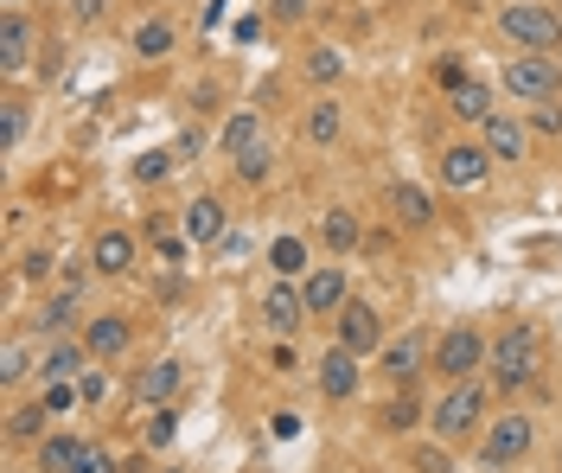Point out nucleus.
Wrapping results in <instances>:
<instances>
[{
  "label": "nucleus",
  "instance_id": "1",
  "mask_svg": "<svg viewBox=\"0 0 562 473\" xmlns=\"http://www.w3.org/2000/svg\"><path fill=\"white\" fill-rule=\"evenodd\" d=\"M543 364H550V333L537 327V320H505V327L492 333V359H486V384L498 397H518L530 378H543Z\"/></svg>",
  "mask_w": 562,
  "mask_h": 473
},
{
  "label": "nucleus",
  "instance_id": "2",
  "mask_svg": "<svg viewBox=\"0 0 562 473\" xmlns=\"http://www.w3.org/2000/svg\"><path fill=\"white\" fill-rule=\"evenodd\" d=\"M498 403V391H492L486 378H467V384H441V397L428 403V436L448 441V448H460V441H480V429H486L492 409Z\"/></svg>",
  "mask_w": 562,
  "mask_h": 473
},
{
  "label": "nucleus",
  "instance_id": "3",
  "mask_svg": "<svg viewBox=\"0 0 562 473\" xmlns=\"http://www.w3.org/2000/svg\"><path fill=\"white\" fill-rule=\"evenodd\" d=\"M486 20L505 45H518V52H557L562 58V7L557 0H498Z\"/></svg>",
  "mask_w": 562,
  "mask_h": 473
},
{
  "label": "nucleus",
  "instance_id": "4",
  "mask_svg": "<svg viewBox=\"0 0 562 473\" xmlns=\"http://www.w3.org/2000/svg\"><path fill=\"white\" fill-rule=\"evenodd\" d=\"M530 454H537V416L530 409H498L480 429V441H473V468H486V473L525 468Z\"/></svg>",
  "mask_w": 562,
  "mask_h": 473
},
{
  "label": "nucleus",
  "instance_id": "5",
  "mask_svg": "<svg viewBox=\"0 0 562 473\" xmlns=\"http://www.w3.org/2000/svg\"><path fill=\"white\" fill-rule=\"evenodd\" d=\"M486 359H492V333L480 320H454L448 333H435L428 378L435 384H467V378H486Z\"/></svg>",
  "mask_w": 562,
  "mask_h": 473
},
{
  "label": "nucleus",
  "instance_id": "6",
  "mask_svg": "<svg viewBox=\"0 0 562 473\" xmlns=\"http://www.w3.org/2000/svg\"><path fill=\"white\" fill-rule=\"evenodd\" d=\"M498 97L512 110H530V103H557L562 97V58L557 52H512L498 65Z\"/></svg>",
  "mask_w": 562,
  "mask_h": 473
},
{
  "label": "nucleus",
  "instance_id": "7",
  "mask_svg": "<svg viewBox=\"0 0 562 473\" xmlns=\"http://www.w3.org/2000/svg\"><path fill=\"white\" fill-rule=\"evenodd\" d=\"M326 327H333V339H339L346 352H358V359H378V346L390 339V333H384V307H378L371 294H351Z\"/></svg>",
  "mask_w": 562,
  "mask_h": 473
},
{
  "label": "nucleus",
  "instance_id": "8",
  "mask_svg": "<svg viewBox=\"0 0 562 473\" xmlns=\"http://www.w3.org/2000/svg\"><path fill=\"white\" fill-rule=\"evenodd\" d=\"M314 314H307V294H301V282H281V275H269V289H262V301H256V327L269 333V339H301V327H307Z\"/></svg>",
  "mask_w": 562,
  "mask_h": 473
},
{
  "label": "nucleus",
  "instance_id": "9",
  "mask_svg": "<svg viewBox=\"0 0 562 473\" xmlns=\"http://www.w3.org/2000/svg\"><path fill=\"white\" fill-rule=\"evenodd\" d=\"M346 122H351L346 103H339L333 90H314V97L301 103V115H294V135L314 147V154H333V147L346 142Z\"/></svg>",
  "mask_w": 562,
  "mask_h": 473
},
{
  "label": "nucleus",
  "instance_id": "10",
  "mask_svg": "<svg viewBox=\"0 0 562 473\" xmlns=\"http://www.w3.org/2000/svg\"><path fill=\"white\" fill-rule=\"evenodd\" d=\"M480 142H486L492 167H525L530 147H537V135H530L525 110H492L486 122H480Z\"/></svg>",
  "mask_w": 562,
  "mask_h": 473
},
{
  "label": "nucleus",
  "instance_id": "11",
  "mask_svg": "<svg viewBox=\"0 0 562 473\" xmlns=\"http://www.w3.org/2000/svg\"><path fill=\"white\" fill-rule=\"evenodd\" d=\"M486 173H492V154H486L480 135H473V142H441V154H435L441 192H473V185H486Z\"/></svg>",
  "mask_w": 562,
  "mask_h": 473
},
{
  "label": "nucleus",
  "instance_id": "12",
  "mask_svg": "<svg viewBox=\"0 0 562 473\" xmlns=\"http://www.w3.org/2000/svg\"><path fill=\"white\" fill-rule=\"evenodd\" d=\"M179 391H186V359H179V352H160V359H147L135 378H128V403H135V409H167Z\"/></svg>",
  "mask_w": 562,
  "mask_h": 473
},
{
  "label": "nucleus",
  "instance_id": "13",
  "mask_svg": "<svg viewBox=\"0 0 562 473\" xmlns=\"http://www.w3.org/2000/svg\"><path fill=\"white\" fill-rule=\"evenodd\" d=\"M83 320H90L83 289H45L38 307L26 314V333H38V339H70V333H83Z\"/></svg>",
  "mask_w": 562,
  "mask_h": 473
},
{
  "label": "nucleus",
  "instance_id": "14",
  "mask_svg": "<svg viewBox=\"0 0 562 473\" xmlns=\"http://www.w3.org/2000/svg\"><path fill=\"white\" fill-rule=\"evenodd\" d=\"M90 269H97V282H128L140 269V237L128 224H103L90 237Z\"/></svg>",
  "mask_w": 562,
  "mask_h": 473
},
{
  "label": "nucleus",
  "instance_id": "15",
  "mask_svg": "<svg viewBox=\"0 0 562 473\" xmlns=\"http://www.w3.org/2000/svg\"><path fill=\"white\" fill-rule=\"evenodd\" d=\"M364 237H371V224L358 205H319V224H314V244L333 262H346V256H364Z\"/></svg>",
  "mask_w": 562,
  "mask_h": 473
},
{
  "label": "nucleus",
  "instance_id": "16",
  "mask_svg": "<svg viewBox=\"0 0 562 473\" xmlns=\"http://www.w3.org/2000/svg\"><path fill=\"white\" fill-rule=\"evenodd\" d=\"M384 205H390V224H396L403 237H428V230L441 224V205H435V192L422 180H396L384 192Z\"/></svg>",
  "mask_w": 562,
  "mask_h": 473
},
{
  "label": "nucleus",
  "instance_id": "17",
  "mask_svg": "<svg viewBox=\"0 0 562 473\" xmlns=\"http://www.w3.org/2000/svg\"><path fill=\"white\" fill-rule=\"evenodd\" d=\"M77 339L90 346V359H97V364H122L128 352H135L140 327L128 320V314H109V307H97V314L83 320V333H77Z\"/></svg>",
  "mask_w": 562,
  "mask_h": 473
},
{
  "label": "nucleus",
  "instance_id": "18",
  "mask_svg": "<svg viewBox=\"0 0 562 473\" xmlns=\"http://www.w3.org/2000/svg\"><path fill=\"white\" fill-rule=\"evenodd\" d=\"M364 364L371 359H358V352H346L339 339L319 352V364H314V384H319V397L326 403H358V391H364Z\"/></svg>",
  "mask_w": 562,
  "mask_h": 473
},
{
  "label": "nucleus",
  "instance_id": "19",
  "mask_svg": "<svg viewBox=\"0 0 562 473\" xmlns=\"http://www.w3.org/2000/svg\"><path fill=\"white\" fill-rule=\"evenodd\" d=\"M428 352H435V339H428V333H396V339H384V346H378V378H390V384H416L422 371H428Z\"/></svg>",
  "mask_w": 562,
  "mask_h": 473
},
{
  "label": "nucleus",
  "instance_id": "20",
  "mask_svg": "<svg viewBox=\"0 0 562 473\" xmlns=\"http://www.w3.org/2000/svg\"><path fill=\"white\" fill-rule=\"evenodd\" d=\"M179 230H186L192 250H217V237L231 230V205H224L217 192H199V199L179 205Z\"/></svg>",
  "mask_w": 562,
  "mask_h": 473
},
{
  "label": "nucleus",
  "instance_id": "21",
  "mask_svg": "<svg viewBox=\"0 0 562 473\" xmlns=\"http://www.w3.org/2000/svg\"><path fill=\"white\" fill-rule=\"evenodd\" d=\"M301 294H307V314H314V320H333L351 301V269L346 262H314L307 282H301Z\"/></svg>",
  "mask_w": 562,
  "mask_h": 473
},
{
  "label": "nucleus",
  "instance_id": "22",
  "mask_svg": "<svg viewBox=\"0 0 562 473\" xmlns=\"http://www.w3.org/2000/svg\"><path fill=\"white\" fill-rule=\"evenodd\" d=\"M428 403L435 397H422L416 384H396V391H390L384 403H378V429H384V436H422V429H428Z\"/></svg>",
  "mask_w": 562,
  "mask_h": 473
},
{
  "label": "nucleus",
  "instance_id": "23",
  "mask_svg": "<svg viewBox=\"0 0 562 473\" xmlns=\"http://www.w3.org/2000/svg\"><path fill=\"white\" fill-rule=\"evenodd\" d=\"M33 52H38V20L26 7H7V13H0V65H7V77L26 71Z\"/></svg>",
  "mask_w": 562,
  "mask_h": 473
},
{
  "label": "nucleus",
  "instance_id": "24",
  "mask_svg": "<svg viewBox=\"0 0 562 473\" xmlns=\"http://www.w3.org/2000/svg\"><path fill=\"white\" fill-rule=\"evenodd\" d=\"M83 448H90V436H83V429L52 423V429L33 441V473H70L77 461H83Z\"/></svg>",
  "mask_w": 562,
  "mask_h": 473
},
{
  "label": "nucleus",
  "instance_id": "25",
  "mask_svg": "<svg viewBox=\"0 0 562 473\" xmlns=\"http://www.w3.org/2000/svg\"><path fill=\"white\" fill-rule=\"evenodd\" d=\"M262 262H269V275H281V282H307V269H314V237L276 230V237L262 244Z\"/></svg>",
  "mask_w": 562,
  "mask_h": 473
},
{
  "label": "nucleus",
  "instance_id": "26",
  "mask_svg": "<svg viewBox=\"0 0 562 473\" xmlns=\"http://www.w3.org/2000/svg\"><path fill=\"white\" fill-rule=\"evenodd\" d=\"M90 346H83V339H77V333H70V339H45V346H38V384H70V378H83V371H90Z\"/></svg>",
  "mask_w": 562,
  "mask_h": 473
},
{
  "label": "nucleus",
  "instance_id": "27",
  "mask_svg": "<svg viewBox=\"0 0 562 473\" xmlns=\"http://www.w3.org/2000/svg\"><path fill=\"white\" fill-rule=\"evenodd\" d=\"M173 52H179V26L167 20V13H147V20L128 26V58H140V65H167Z\"/></svg>",
  "mask_w": 562,
  "mask_h": 473
},
{
  "label": "nucleus",
  "instance_id": "28",
  "mask_svg": "<svg viewBox=\"0 0 562 473\" xmlns=\"http://www.w3.org/2000/svg\"><path fill=\"white\" fill-rule=\"evenodd\" d=\"M294 71H301L307 90H339V83L351 77V58L339 52V45H307V52L294 58Z\"/></svg>",
  "mask_w": 562,
  "mask_h": 473
},
{
  "label": "nucleus",
  "instance_id": "29",
  "mask_svg": "<svg viewBox=\"0 0 562 473\" xmlns=\"http://www.w3.org/2000/svg\"><path fill=\"white\" fill-rule=\"evenodd\" d=\"M262 142V103H237V110L224 115V128H217V154L224 160H237L244 147Z\"/></svg>",
  "mask_w": 562,
  "mask_h": 473
},
{
  "label": "nucleus",
  "instance_id": "30",
  "mask_svg": "<svg viewBox=\"0 0 562 473\" xmlns=\"http://www.w3.org/2000/svg\"><path fill=\"white\" fill-rule=\"evenodd\" d=\"M492 110H498V83H486V77L460 83L454 97H448V115H454V122H467V128H480Z\"/></svg>",
  "mask_w": 562,
  "mask_h": 473
},
{
  "label": "nucleus",
  "instance_id": "31",
  "mask_svg": "<svg viewBox=\"0 0 562 473\" xmlns=\"http://www.w3.org/2000/svg\"><path fill=\"white\" fill-rule=\"evenodd\" d=\"M52 423H58V416H52V409H45V391H38V397L13 403V416H7V436L20 441V448H33V441L45 436V429H52Z\"/></svg>",
  "mask_w": 562,
  "mask_h": 473
},
{
  "label": "nucleus",
  "instance_id": "32",
  "mask_svg": "<svg viewBox=\"0 0 562 473\" xmlns=\"http://www.w3.org/2000/svg\"><path fill=\"white\" fill-rule=\"evenodd\" d=\"M26 378H38V352L13 333V339H7V352H0V384H7V391H20Z\"/></svg>",
  "mask_w": 562,
  "mask_h": 473
},
{
  "label": "nucleus",
  "instance_id": "33",
  "mask_svg": "<svg viewBox=\"0 0 562 473\" xmlns=\"http://www.w3.org/2000/svg\"><path fill=\"white\" fill-rule=\"evenodd\" d=\"M231 180H237V185H269V180H276V154H269L262 142L244 147V154L231 160Z\"/></svg>",
  "mask_w": 562,
  "mask_h": 473
},
{
  "label": "nucleus",
  "instance_id": "34",
  "mask_svg": "<svg viewBox=\"0 0 562 473\" xmlns=\"http://www.w3.org/2000/svg\"><path fill=\"white\" fill-rule=\"evenodd\" d=\"M314 13H319V0H269V26H281V33L307 26Z\"/></svg>",
  "mask_w": 562,
  "mask_h": 473
},
{
  "label": "nucleus",
  "instance_id": "35",
  "mask_svg": "<svg viewBox=\"0 0 562 473\" xmlns=\"http://www.w3.org/2000/svg\"><path fill=\"white\" fill-rule=\"evenodd\" d=\"M20 142H26V103H20V97H7V103H0V147H7V154H20Z\"/></svg>",
  "mask_w": 562,
  "mask_h": 473
},
{
  "label": "nucleus",
  "instance_id": "36",
  "mask_svg": "<svg viewBox=\"0 0 562 473\" xmlns=\"http://www.w3.org/2000/svg\"><path fill=\"white\" fill-rule=\"evenodd\" d=\"M173 167H179V154H173V147H147V154L135 160V180H140V185H160L167 173H173Z\"/></svg>",
  "mask_w": 562,
  "mask_h": 473
},
{
  "label": "nucleus",
  "instance_id": "37",
  "mask_svg": "<svg viewBox=\"0 0 562 473\" xmlns=\"http://www.w3.org/2000/svg\"><path fill=\"white\" fill-rule=\"evenodd\" d=\"M525 122H530V135H537V142H562V97H557V103H530Z\"/></svg>",
  "mask_w": 562,
  "mask_h": 473
},
{
  "label": "nucleus",
  "instance_id": "38",
  "mask_svg": "<svg viewBox=\"0 0 562 473\" xmlns=\"http://www.w3.org/2000/svg\"><path fill=\"white\" fill-rule=\"evenodd\" d=\"M454 468V448L448 441H422V448H409V473H448Z\"/></svg>",
  "mask_w": 562,
  "mask_h": 473
},
{
  "label": "nucleus",
  "instance_id": "39",
  "mask_svg": "<svg viewBox=\"0 0 562 473\" xmlns=\"http://www.w3.org/2000/svg\"><path fill=\"white\" fill-rule=\"evenodd\" d=\"M52 275H58V250H45V244H33V250L20 256V282H38V289H45Z\"/></svg>",
  "mask_w": 562,
  "mask_h": 473
},
{
  "label": "nucleus",
  "instance_id": "40",
  "mask_svg": "<svg viewBox=\"0 0 562 473\" xmlns=\"http://www.w3.org/2000/svg\"><path fill=\"white\" fill-rule=\"evenodd\" d=\"M460 83H473V71H467V58H435V90H441V97H454Z\"/></svg>",
  "mask_w": 562,
  "mask_h": 473
},
{
  "label": "nucleus",
  "instance_id": "41",
  "mask_svg": "<svg viewBox=\"0 0 562 473\" xmlns=\"http://www.w3.org/2000/svg\"><path fill=\"white\" fill-rule=\"evenodd\" d=\"M70 20L77 26H109L115 20V0H70Z\"/></svg>",
  "mask_w": 562,
  "mask_h": 473
},
{
  "label": "nucleus",
  "instance_id": "42",
  "mask_svg": "<svg viewBox=\"0 0 562 473\" xmlns=\"http://www.w3.org/2000/svg\"><path fill=\"white\" fill-rule=\"evenodd\" d=\"M38 391H45V409H52V416H70V409L83 403V391H77V378H70V384H38Z\"/></svg>",
  "mask_w": 562,
  "mask_h": 473
},
{
  "label": "nucleus",
  "instance_id": "43",
  "mask_svg": "<svg viewBox=\"0 0 562 473\" xmlns=\"http://www.w3.org/2000/svg\"><path fill=\"white\" fill-rule=\"evenodd\" d=\"M70 473H128V468H122V454H109V448L90 441V448H83V461H77Z\"/></svg>",
  "mask_w": 562,
  "mask_h": 473
},
{
  "label": "nucleus",
  "instance_id": "44",
  "mask_svg": "<svg viewBox=\"0 0 562 473\" xmlns=\"http://www.w3.org/2000/svg\"><path fill=\"white\" fill-rule=\"evenodd\" d=\"M205 147H217V142L205 135V128H179V135H173V154H179V167H186V160H199Z\"/></svg>",
  "mask_w": 562,
  "mask_h": 473
},
{
  "label": "nucleus",
  "instance_id": "45",
  "mask_svg": "<svg viewBox=\"0 0 562 473\" xmlns=\"http://www.w3.org/2000/svg\"><path fill=\"white\" fill-rule=\"evenodd\" d=\"M269 371H276V378H294V371H301V352H294V339H276V346H269Z\"/></svg>",
  "mask_w": 562,
  "mask_h": 473
},
{
  "label": "nucleus",
  "instance_id": "46",
  "mask_svg": "<svg viewBox=\"0 0 562 473\" xmlns=\"http://www.w3.org/2000/svg\"><path fill=\"white\" fill-rule=\"evenodd\" d=\"M217 256H224V262H237V256H256V237H249V230H237V224H231V230L217 237Z\"/></svg>",
  "mask_w": 562,
  "mask_h": 473
},
{
  "label": "nucleus",
  "instance_id": "47",
  "mask_svg": "<svg viewBox=\"0 0 562 473\" xmlns=\"http://www.w3.org/2000/svg\"><path fill=\"white\" fill-rule=\"evenodd\" d=\"M77 391H83V403H103L109 397V364H90V371L77 378Z\"/></svg>",
  "mask_w": 562,
  "mask_h": 473
},
{
  "label": "nucleus",
  "instance_id": "48",
  "mask_svg": "<svg viewBox=\"0 0 562 473\" xmlns=\"http://www.w3.org/2000/svg\"><path fill=\"white\" fill-rule=\"evenodd\" d=\"M396 237H403L396 224H390V230H371V237H364V256H371V262H390V250H396Z\"/></svg>",
  "mask_w": 562,
  "mask_h": 473
},
{
  "label": "nucleus",
  "instance_id": "49",
  "mask_svg": "<svg viewBox=\"0 0 562 473\" xmlns=\"http://www.w3.org/2000/svg\"><path fill=\"white\" fill-rule=\"evenodd\" d=\"M173 409H154V423H147V441H154V448H167V441H173Z\"/></svg>",
  "mask_w": 562,
  "mask_h": 473
},
{
  "label": "nucleus",
  "instance_id": "50",
  "mask_svg": "<svg viewBox=\"0 0 562 473\" xmlns=\"http://www.w3.org/2000/svg\"><path fill=\"white\" fill-rule=\"evenodd\" d=\"M186 103H192L199 115H217V110H224V103H217V83H192V97H186Z\"/></svg>",
  "mask_w": 562,
  "mask_h": 473
},
{
  "label": "nucleus",
  "instance_id": "51",
  "mask_svg": "<svg viewBox=\"0 0 562 473\" xmlns=\"http://www.w3.org/2000/svg\"><path fill=\"white\" fill-rule=\"evenodd\" d=\"M454 13H492V0H448Z\"/></svg>",
  "mask_w": 562,
  "mask_h": 473
},
{
  "label": "nucleus",
  "instance_id": "52",
  "mask_svg": "<svg viewBox=\"0 0 562 473\" xmlns=\"http://www.w3.org/2000/svg\"><path fill=\"white\" fill-rule=\"evenodd\" d=\"M154 473H192V468H179V461H160V468H154Z\"/></svg>",
  "mask_w": 562,
  "mask_h": 473
},
{
  "label": "nucleus",
  "instance_id": "53",
  "mask_svg": "<svg viewBox=\"0 0 562 473\" xmlns=\"http://www.w3.org/2000/svg\"><path fill=\"white\" fill-rule=\"evenodd\" d=\"M557 473H562V448H557Z\"/></svg>",
  "mask_w": 562,
  "mask_h": 473
},
{
  "label": "nucleus",
  "instance_id": "54",
  "mask_svg": "<svg viewBox=\"0 0 562 473\" xmlns=\"http://www.w3.org/2000/svg\"><path fill=\"white\" fill-rule=\"evenodd\" d=\"M7 7H20V0H7Z\"/></svg>",
  "mask_w": 562,
  "mask_h": 473
},
{
  "label": "nucleus",
  "instance_id": "55",
  "mask_svg": "<svg viewBox=\"0 0 562 473\" xmlns=\"http://www.w3.org/2000/svg\"><path fill=\"white\" fill-rule=\"evenodd\" d=\"M448 473H454V468H448Z\"/></svg>",
  "mask_w": 562,
  "mask_h": 473
}]
</instances>
